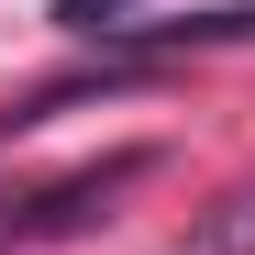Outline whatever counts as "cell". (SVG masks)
Segmentation results:
<instances>
[{"label":"cell","mask_w":255,"mask_h":255,"mask_svg":"<svg viewBox=\"0 0 255 255\" xmlns=\"http://www.w3.org/2000/svg\"><path fill=\"white\" fill-rule=\"evenodd\" d=\"M133 178H155V144H122V155H100V166H67V178H45V189H0V255L67 244V233L111 222Z\"/></svg>","instance_id":"1"},{"label":"cell","mask_w":255,"mask_h":255,"mask_svg":"<svg viewBox=\"0 0 255 255\" xmlns=\"http://www.w3.org/2000/svg\"><path fill=\"white\" fill-rule=\"evenodd\" d=\"M155 45H255V0H222V11H178V22H133L111 56H155Z\"/></svg>","instance_id":"2"},{"label":"cell","mask_w":255,"mask_h":255,"mask_svg":"<svg viewBox=\"0 0 255 255\" xmlns=\"http://www.w3.org/2000/svg\"><path fill=\"white\" fill-rule=\"evenodd\" d=\"M189 255H255V178H244V189H222V200L200 211Z\"/></svg>","instance_id":"3"},{"label":"cell","mask_w":255,"mask_h":255,"mask_svg":"<svg viewBox=\"0 0 255 255\" xmlns=\"http://www.w3.org/2000/svg\"><path fill=\"white\" fill-rule=\"evenodd\" d=\"M133 11H144V0H56V22H67V33H89V45L133 33Z\"/></svg>","instance_id":"4"}]
</instances>
